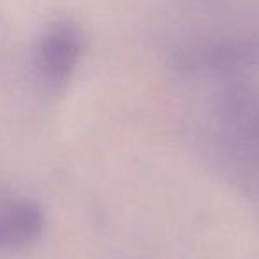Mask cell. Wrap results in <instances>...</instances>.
<instances>
[{"mask_svg":"<svg viewBox=\"0 0 259 259\" xmlns=\"http://www.w3.org/2000/svg\"><path fill=\"white\" fill-rule=\"evenodd\" d=\"M45 231V211L30 199L15 197L0 202V252L30 247Z\"/></svg>","mask_w":259,"mask_h":259,"instance_id":"2","label":"cell"},{"mask_svg":"<svg viewBox=\"0 0 259 259\" xmlns=\"http://www.w3.org/2000/svg\"><path fill=\"white\" fill-rule=\"evenodd\" d=\"M85 50V36L73 22H55L41 34L34 50V69L41 85L61 91L68 85Z\"/></svg>","mask_w":259,"mask_h":259,"instance_id":"1","label":"cell"}]
</instances>
